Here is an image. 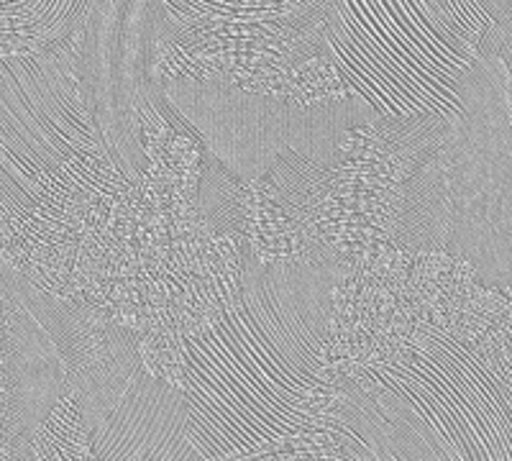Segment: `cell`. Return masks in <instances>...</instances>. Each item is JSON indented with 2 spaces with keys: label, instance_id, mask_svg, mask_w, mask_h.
<instances>
[{
  "label": "cell",
  "instance_id": "4",
  "mask_svg": "<svg viewBox=\"0 0 512 461\" xmlns=\"http://www.w3.org/2000/svg\"><path fill=\"white\" fill-rule=\"evenodd\" d=\"M157 90L208 152L241 180L267 175L285 154L331 164L346 134L377 118L354 98L305 108L190 77H169Z\"/></svg>",
  "mask_w": 512,
  "mask_h": 461
},
{
  "label": "cell",
  "instance_id": "1",
  "mask_svg": "<svg viewBox=\"0 0 512 461\" xmlns=\"http://www.w3.org/2000/svg\"><path fill=\"white\" fill-rule=\"evenodd\" d=\"M326 282L305 267L256 269L239 295L187 333L190 436L208 459L269 449L315 408Z\"/></svg>",
  "mask_w": 512,
  "mask_h": 461
},
{
  "label": "cell",
  "instance_id": "5",
  "mask_svg": "<svg viewBox=\"0 0 512 461\" xmlns=\"http://www.w3.org/2000/svg\"><path fill=\"white\" fill-rule=\"evenodd\" d=\"M82 44V90L116 167L128 182L144 170L141 100L149 88L164 0H93Z\"/></svg>",
  "mask_w": 512,
  "mask_h": 461
},
{
  "label": "cell",
  "instance_id": "2",
  "mask_svg": "<svg viewBox=\"0 0 512 461\" xmlns=\"http://www.w3.org/2000/svg\"><path fill=\"white\" fill-rule=\"evenodd\" d=\"M489 26L474 0H333L323 41L346 98L443 136L464 108Z\"/></svg>",
  "mask_w": 512,
  "mask_h": 461
},
{
  "label": "cell",
  "instance_id": "3",
  "mask_svg": "<svg viewBox=\"0 0 512 461\" xmlns=\"http://www.w3.org/2000/svg\"><path fill=\"white\" fill-rule=\"evenodd\" d=\"M431 213L448 244L484 282H512V77L497 52L484 49L464 90V108L438 146Z\"/></svg>",
  "mask_w": 512,
  "mask_h": 461
}]
</instances>
